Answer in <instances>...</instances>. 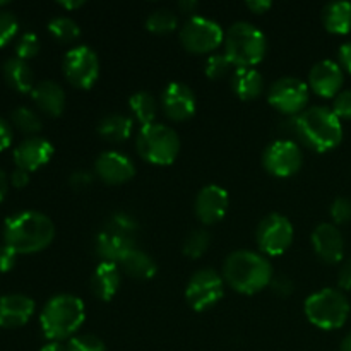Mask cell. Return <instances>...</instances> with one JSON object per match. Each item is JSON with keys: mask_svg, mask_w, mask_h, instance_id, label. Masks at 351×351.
Returning a JSON list of instances; mask_svg holds the SVG:
<instances>
[{"mask_svg": "<svg viewBox=\"0 0 351 351\" xmlns=\"http://www.w3.org/2000/svg\"><path fill=\"white\" fill-rule=\"evenodd\" d=\"M55 237V225L40 211H21L3 223V242L16 254H34L47 249Z\"/></svg>", "mask_w": 351, "mask_h": 351, "instance_id": "cell-1", "label": "cell"}, {"mask_svg": "<svg viewBox=\"0 0 351 351\" xmlns=\"http://www.w3.org/2000/svg\"><path fill=\"white\" fill-rule=\"evenodd\" d=\"M288 123V129L317 153L335 149L343 139L341 120L328 106H311L298 117H291Z\"/></svg>", "mask_w": 351, "mask_h": 351, "instance_id": "cell-2", "label": "cell"}, {"mask_svg": "<svg viewBox=\"0 0 351 351\" xmlns=\"http://www.w3.org/2000/svg\"><path fill=\"white\" fill-rule=\"evenodd\" d=\"M223 280L237 293L256 295L267 288L274 273L269 261L252 250H235L223 264Z\"/></svg>", "mask_w": 351, "mask_h": 351, "instance_id": "cell-3", "label": "cell"}, {"mask_svg": "<svg viewBox=\"0 0 351 351\" xmlns=\"http://www.w3.org/2000/svg\"><path fill=\"white\" fill-rule=\"evenodd\" d=\"M84 302L71 293H60L47 302L40 315L41 331L50 341H64L74 338L77 329L84 324Z\"/></svg>", "mask_w": 351, "mask_h": 351, "instance_id": "cell-4", "label": "cell"}, {"mask_svg": "<svg viewBox=\"0 0 351 351\" xmlns=\"http://www.w3.org/2000/svg\"><path fill=\"white\" fill-rule=\"evenodd\" d=\"M225 55L235 67H254L267 53V38L254 24L239 21L225 33Z\"/></svg>", "mask_w": 351, "mask_h": 351, "instance_id": "cell-5", "label": "cell"}, {"mask_svg": "<svg viewBox=\"0 0 351 351\" xmlns=\"http://www.w3.org/2000/svg\"><path fill=\"white\" fill-rule=\"evenodd\" d=\"M308 322L322 331H335L348 321L350 302L341 290L324 288L307 297L304 304Z\"/></svg>", "mask_w": 351, "mask_h": 351, "instance_id": "cell-6", "label": "cell"}, {"mask_svg": "<svg viewBox=\"0 0 351 351\" xmlns=\"http://www.w3.org/2000/svg\"><path fill=\"white\" fill-rule=\"evenodd\" d=\"M136 149L144 161L158 167H168L180 153V137L171 127L151 123L141 127L136 139Z\"/></svg>", "mask_w": 351, "mask_h": 351, "instance_id": "cell-7", "label": "cell"}, {"mask_svg": "<svg viewBox=\"0 0 351 351\" xmlns=\"http://www.w3.org/2000/svg\"><path fill=\"white\" fill-rule=\"evenodd\" d=\"M180 41L191 53H213L225 41V31L209 17L194 16L180 29Z\"/></svg>", "mask_w": 351, "mask_h": 351, "instance_id": "cell-8", "label": "cell"}, {"mask_svg": "<svg viewBox=\"0 0 351 351\" xmlns=\"http://www.w3.org/2000/svg\"><path fill=\"white\" fill-rule=\"evenodd\" d=\"M225 280L211 267L192 274L185 288V300L195 312H206L215 307L225 295Z\"/></svg>", "mask_w": 351, "mask_h": 351, "instance_id": "cell-9", "label": "cell"}, {"mask_svg": "<svg viewBox=\"0 0 351 351\" xmlns=\"http://www.w3.org/2000/svg\"><path fill=\"white\" fill-rule=\"evenodd\" d=\"M311 88L298 77H281L271 86L267 101L280 113L288 117H298L307 110Z\"/></svg>", "mask_w": 351, "mask_h": 351, "instance_id": "cell-10", "label": "cell"}, {"mask_svg": "<svg viewBox=\"0 0 351 351\" xmlns=\"http://www.w3.org/2000/svg\"><path fill=\"white\" fill-rule=\"evenodd\" d=\"M62 69L65 79L74 88L89 89L99 77V58L93 48L79 45L65 53Z\"/></svg>", "mask_w": 351, "mask_h": 351, "instance_id": "cell-11", "label": "cell"}, {"mask_svg": "<svg viewBox=\"0 0 351 351\" xmlns=\"http://www.w3.org/2000/svg\"><path fill=\"white\" fill-rule=\"evenodd\" d=\"M295 230L290 219L280 213H271L259 223L256 232L257 245L266 256H281L293 243Z\"/></svg>", "mask_w": 351, "mask_h": 351, "instance_id": "cell-12", "label": "cell"}, {"mask_svg": "<svg viewBox=\"0 0 351 351\" xmlns=\"http://www.w3.org/2000/svg\"><path fill=\"white\" fill-rule=\"evenodd\" d=\"M304 163L300 146L291 139H278L264 149L263 165L267 173L280 178L293 177Z\"/></svg>", "mask_w": 351, "mask_h": 351, "instance_id": "cell-13", "label": "cell"}, {"mask_svg": "<svg viewBox=\"0 0 351 351\" xmlns=\"http://www.w3.org/2000/svg\"><path fill=\"white\" fill-rule=\"evenodd\" d=\"M161 106L165 115L173 122H185L192 119L197 110L194 91L184 82H168L161 93Z\"/></svg>", "mask_w": 351, "mask_h": 351, "instance_id": "cell-14", "label": "cell"}, {"mask_svg": "<svg viewBox=\"0 0 351 351\" xmlns=\"http://www.w3.org/2000/svg\"><path fill=\"white\" fill-rule=\"evenodd\" d=\"M228 206L230 197L225 189L219 185H206L195 197V216L204 225H215L225 218L228 213Z\"/></svg>", "mask_w": 351, "mask_h": 351, "instance_id": "cell-15", "label": "cell"}, {"mask_svg": "<svg viewBox=\"0 0 351 351\" xmlns=\"http://www.w3.org/2000/svg\"><path fill=\"white\" fill-rule=\"evenodd\" d=\"M96 177L108 185H120L136 175V165L127 154L119 151H105L96 158Z\"/></svg>", "mask_w": 351, "mask_h": 351, "instance_id": "cell-16", "label": "cell"}, {"mask_svg": "<svg viewBox=\"0 0 351 351\" xmlns=\"http://www.w3.org/2000/svg\"><path fill=\"white\" fill-rule=\"evenodd\" d=\"M312 247L322 263L338 264L345 256V240L341 232L331 223H321L312 233Z\"/></svg>", "mask_w": 351, "mask_h": 351, "instance_id": "cell-17", "label": "cell"}, {"mask_svg": "<svg viewBox=\"0 0 351 351\" xmlns=\"http://www.w3.org/2000/svg\"><path fill=\"white\" fill-rule=\"evenodd\" d=\"M343 71L336 62L322 60L308 72V88L321 98H336L343 86Z\"/></svg>", "mask_w": 351, "mask_h": 351, "instance_id": "cell-18", "label": "cell"}, {"mask_svg": "<svg viewBox=\"0 0 351 351\" xmlns=\"http://www.w3.org/2000/svg\"><path fill=\"white\" fill-rule=\"evenodd\" d=\"M55 149L50 141L43 137H27L14 149V161L17 168L34 171L47 165L53 156Z\"/></svg>", "mask_w": 351, "mask_h": 351, "instance_id": "cell-19", "label": "cell"}, {"mask_svg": "<svg viewBox=\"0 0 351 351\" xmlns=\"http://www.w3.org/2000/svg\"><path fill=\"white\" fill-rule=\"evenodd\" d=\"M34 314L33 298L12 293L0 298V328L14 329L26 324Z\"/></svg>", "mask_w": 351, "mask_h": 351, "instance_id": "cell-20", "label": "cell"}, {"mask_svg": "<svg viewBox=\"0 0 351 351\" xmlns=\"http://www.w3.org/2000/svg\"><path fill=\"white\" fill-rule=\"evenodd\" d=\"M33 101L45 115L58 117L65 108V91L58 82L41 81L31 91Z\"/></svg>", "mask_w": 351, "mask_h": 351, "instance_id": "cell-21", "label": "cell"}, {"mask_svg": "<svg viewBox=\"0 0 351 351\" xmlns=\"http://www.w3.org/2000/svg\"><path fill=\"white\" fill-rule=\"evenodd\" d=\"M134 249H136V240L115 235L106 230H101L99 235L96 237V254L101 263L120 264L125 259L127 254Z\"/></svg>", "mask_w": 351, "mask_h": 351, "instance_id": "cell-22", "label": "cell"}, {"mask_svg": "<svg viewBox=\"0 0 351 351\" xmlns=\"http://www.w3.org/2000/svg\"><path fill=\"white\" fill-rule=\"evenodd\" d=\"M120 287L119 264L99 263L91 276V291L101 302H110Z\"/></svg>", "mask_w": 351, "mask_h": 351, "instance_id": "cell-23", "label": "cell"}, {"mask_svg": "<svg viewBox=\"0 0 351 351\" xmlns=\"http://www.w3.org/2000/svg\"><path fill=\"white\" fill-rule=\"evenodd\" d=\"M264 79L259 71L254 67H237L232 74V89L240 99L250 101L261 96Z\"/></svg>", "mask_w": 351, "mask_h": 351, "instance_id": "cell-24", "label": "cell"}, {"mask_svg": "<svg viewBox=\"0 0 351 351\" xmlns=\"http://www.w3.org/2000/svg\"><path fill=\"white\" fill-rule=\"evenodd\" d=\"M3 77L7 84L17 93H31L34 84V74L29 64L19 57H12L3 64Z\"/></svg>", "mask_w": 351, "mask_h": 351, "instance_id": "cell-25", "label": "cell"}, {"mask_svg": "<svg viewBox=\"0 0 351 351\" xmlns=\"http://www.w3.org/2000/svg\"><path fill=\"white\" fill-rule=\"evenodd\" d=\"M322 24L332 34H346L351 31V3L345 0L331 2L322 9Z\"/></svg>", "mask_w": 351, "mask_h": 351, "instance_id": "cell-26", "label": "cell"}, {"mask_svg": "<svg viewBox=\"0 0 351 351\" xmlns=\"http://www.w3.org/2000/svg\"><path fill=\"white\" fill-rule=\"evenodd\" d=\"M120 266H122L123 273L129 274L134 280L141 281L151 280V278L156 276L158 271L156 261H154L149 254L144 252V250L137 249V247L127 254L125 259L120 263Z\"/></svg>", "mask_w": 351, "mask_h": 351, "instance_id": "cell-27", "label": "cell"}, {"mask_svg": "<svg viewBox=\"0 0 351 351\" xmlns=\"http://www.w3.org/2000/svg\"><path fill=\"white\" fill-rule=\"evenodd\" d=\"M134 130V120L122 113H112L98 123V134L110 143H122L129 139Z\"/></svg>", "mask_w": 351, "mask_h": 351, "instance_id": "cell-28", "label": "cell"}, {"mask_svg": "<svg viewBox=\"0 0 351 351\" xmlns=\"http://www.w3.org/2000/svg\"><path fill=\"white\" fill-rule=\"evenodd\" d=\"M129 108L134 113L137 122L141 123V127L156 123L154 120H156L158 115V103L149 91L134 93L129 98Z\"/></svg>", "mask_w": 351, "mask_h": 351, "instance_id": "cell-29", "label": "cell"}, {"mask_svg": "<svg viewBox=\"0 0 351 351\" xmlns=\"http://www.w3.org/2000/svg\"><path fill=\"white\" fill-rule=\"evenodd\" d=\"M103 230L115 233V235L125 237V239L136 240L137 232H139V223L129 213H115V215L106 219Z\"/></svg>", "mask_w": 351, "mask_h": 351, "instance_id": "cell-30", "label": "cell"}, {"mask_svg": "<svg viewBox=\"0 0 351 351\" xmlns=\"http://www.w3.org/2000/svg\"><path fill=\"white\" fill-rule=\"evenodd\" d=\"M48 31L51 33V36L57 38L60 43H71L75 41L81 36V27L75 23L72 17L67 16H58L48 23Z\"/></svg>", "mask_w": 351, "mask_h": 351, "instance_id": "cell-31", "label": "cell"}, {"mask_svg": "<svg viewBox=\"0 0 351 351\" xmlns=\"http://www.w3.org/2000/svg\"><path fill=\"white\" fill-rule=\"evenodd\" d=\"M177 26H178V17L177 14L170 9L154 10V12H151L149 17L146 19L147 31L156 34L171 33V31L177 29Z\"/></svg>", "mask_w": 351, "mask_h": 351, "instance_id": "cell-32", "label": "cell"}, {"mask_svg": "<svg viewBox=\"0 0 351 351\" xmlns=\"http://www.w3.org/2000/svg\"><path fill=\"white\" fill-rule=\"evenodd\" d=\"M209 245H211V235H209L208 230H194V232L189 233L184 240V245L182 250L187 257L191 259H199V257L204 256L208 252Z\"/></svg>", "mask_w": 351, "mask_h": 351, "instance_id": "cell-33", "label": "cell"}, {"mask_svg": "<svg viewBox=\"0 0 351 351\" xmlns=\"http://www.w3.org/2000/svg\"><path fill=\"white\" fill-rule=\"evenodd\" d=\"M12 123L24 134H36L43 127L40 115L27 106H19V108L14 110Z\"/></svg>", "mask_w": 351, "mask_h": 351, "instance_id": "cell-34", "label": "cell"}, {"mask_svg": "<svg viewBox=\"0 0 351 351\" xmlns=\"http://www.w3.org/2000/svg\"><path fill=\"white\" fill-rule=\"evenodd\" d=\"M232 69V62L226 58L225 53H213L209 55L206 60L204 72L209 79L216 81V79H223Z\"/></svg>", "mask_w": 351, "mask_h": 351, "instance_id": "cell-35", "label": "cell"}, {"mask_svg": "<svg viewBox=\"0 0 351 351\" xmlns=\"http://www.w3.org/2000/svg\"><path fill=\"white\" fill-rule=\"evenodd\" d=\"M69 351H106L105 343L95 335H81L69 339Z\"/></svg>", "mask_w": 351, "mask_h": 351, "instance_id": "cell-36", "label": "cell"}, {"mask_svg": "<svg viewBox=\"0 0 351 351\" xmlns=\"http://www.w3.org/2000/svg\"><path fill=\"white\" fill-rule=\"evenodd\" d=\"M38 51H40V40L34 33H24L19 38L16 45V57L23 58V60H29V58L36 57Z\"/></svg>", "mask_w": 351, "mask_h": 351, "instance_id": "cell-37", "label": "cell"}, {"mask_svg": "<svg viewBox=\"0 0 351 351\" xmlns=\"http://www.w3.org/2000/svg\"><path fill=\"white\" fill-rule=\"evenodd\" d=\"M19 29L17 17L9 10H0V48L9 43Z\"/></svg>", "mask_w": 351, "mask_h": 351, "instance_id": "cell-38", "label": "cell"}, {"mask_svg": "<svg viewBox=\"0 0 351 351\" xmlns=\"http://www.w3.org/2000/svg\"><path fill=\"white\" fill-rule=\"evenodd\" d=\"M331 218L335 219L336 225H345L351 221V199L348 197H338L331 204Z\"/></svg>", "mask_w": 351, "mask_h": 351, "instance_id": "cell-39", "label": "cell"}, {"mask_svg": "<svg viewBox=\"0 0 351 351\" xmlns=\"http://www.w3.org/2000/svg\"><path fill=\"white\" fill-rule=\"evenodd\" d=\"M332 112L341 119H351V91H341L335 98V105H332Z\"/></svg>", "mask_w": 351, "mask_h": 351, "instance_id": "cell-40", "label": "cell"}, {"mask_svg": "<svg viewBox=\"0 0 351 351\" xmlns=\"http://www.w3.org/2000/svg\"><path fill=\"white\" fill-rule=\"evenodd\" d=\"M269 287L271 290L276 295H280V297H290L295 290L293 281H291V278L287 276V274H278V276H274Z\"/></svg>", "mask_w": 351, "mask_h": 351, "instance_id": "cell-41", "label": "cell"}, {"mask_svg": "<svg viewBox=\"0 0 351 351\" xmlns=\"http://www.w3.org/2000/svg\"><path fill=\"white\" fill-rule=\"evenodd\" d=\"M16 256L17 254L5 243L0 245V273H7V271L12 269L14 264H16Z\"/></svg>", "mask_w": 351, "mask_h": 351, "instance_id": "cell-42", "label": "cell"}, {"mask_svg": "<svg viewBox=\"0 0 351 351\" xmlns=\"http://www.w3.org/2000/svg\"><path fill=\"white\" fill-rule=\"evenodd\" d=\"M69 182H71V185L74 189H77V191H82V189L88 187V185L93 182V175L89 173V171H86V170H77V171H74V173L71 175Z\"/></svg>", "mask_w": 351, "mask_h": 351, "instance_id": "cell-43", "label": "cell"}, {"mask_svg": "<svg viewBox=\"0 0 351 351\" xmlns=\"http://www.w3.org/2000/svg\"><path fill=\"white\" fill-rule=\"evenodd\" d=\"M338 285L343 290H351V257L341 266L338 273Z\"/></svg>", "mask_w": 351, "mask_h": 351, "instance_id": "cell-44", "label": "cell"}, {"mask_svg": "<svg viewBox=\"0 0 351 351\" xmlns=\"http://www.w3.org/2000/svg\"><path fill=\"white\" fill-rule=\"evenodd\" d=\"M12 143V129H10L9 123L0 117V151L7 149Z\"/></svg>", "mask_w": 351, "mask_h": 351, "instance_id": "cell-45", "label": "cell"}, {"mask_svg": "<svg viewBox=\"0 0 351 351\" xmlns=\"http://www.w3.org/2000/svg\"><path fill=\"white\" fill-rule=\"evenodd\" d=\"M10 182H12L14 187H24V185H27V182H29V171L23 170V168H16V170L12 171V175H10Z\"/></svg>", "mask_w": 351, "mask_h": 351, "instance_id": "cell-46", "label": "cell"}, {"mask_svg": "<svg viewBox=\"0 0 351 351\" xmlns=\"http://www.w3.org/2000/svg\"><path fill=\"white\" fill-rule=\"evenodd\" d=\"M245 5H247V9L252 10L254 14H264V12H267L271 7H273V3H271L269 0H249Z\"/></svg>", "mask_w": 351, "mask_h": 351, "instance_id": "cell-47", "label": "cell"}, {"mask_svg": "<svg viewBox=\"0 0 351 351\" xmlns=\"http://www.w3.org/2000/svg\"><path fill=\"white\" fill-rule=\"evenodd\" d=\"M339 60H341L343 67L351 74V41L341 45V48H339Z\"/></svg>", "mask_w": 351, "mask_h": 351, "instance_id": "cell-48", "label": "cell"}, {"mask_svg": "<svg viewBox=\"0 0 351 351\" xmlns=\"http://www.w3.org/2000/svg\"><path fill=\"white\" fill-rule=\"evenodd\" d=\"M178 9H180L182 14L194 17L199 9V2H195V0H182V2H178Z\"/></svg>", "mask_w": 351, "mask_h": 351, "instance_id": "cell-49", "label": "cell"}, {"mask_svg": "<svg viewBox=\"0 0 351 351\" xmlns=\"http://www.w3.org/2000/svg\"><path fill=\"white\" fill-rule=\"evenodd\" d=\"M7 191H9V177H7L5 171L0 168V202L5 199Z\"/></svg>", "mask_w": 351, "mask_h": 351, "instance_id": "cell-50", "label": "cell"}, {"mask_svg": "<svg viewBox=\"0 0 351 351\" xmlns=\"http://www.w3.org/2000/svg\"><path fill=\"white\" fill-rule=\"evenodd\" d=\"M40 351H69V350H67V346L62 345V343L50 341V343H47V345H45Z\"/></svg>", "mask_w": 351, "mask_h": 351, "instance_id": "cell-51", "label": "cell"}, {"mask_svg": "<svg viewBox=\"0 0 351 351\" xmlns=\"http://www.w3.org/2000/svg\"><path fill=\"white\" fill-rule=\"evenodd\" d=\"M58 5L60 7H64V9H67V10H72V9H77V7H82L84 5V2H82V0H75V2H58Z\"/></svg>", "mask_w": 351, "mask_h": 351, "instance_id": "cell-52", "label": "cell"}, {"mask_svg": "<svg viewBox=\"0 0 351 351\" xmlns=\"http://www.w3.org/2000/svg\"><path fill=\"white\" fill-rule=\"evenodd\" d=\"M339 351H351V331L345 336V339H343L341 348H339Z\"/></svg>", "mask_w": 351, "mask_h": 351, "instance_id": "cell-53", "label": "cell"}]
</instances>
